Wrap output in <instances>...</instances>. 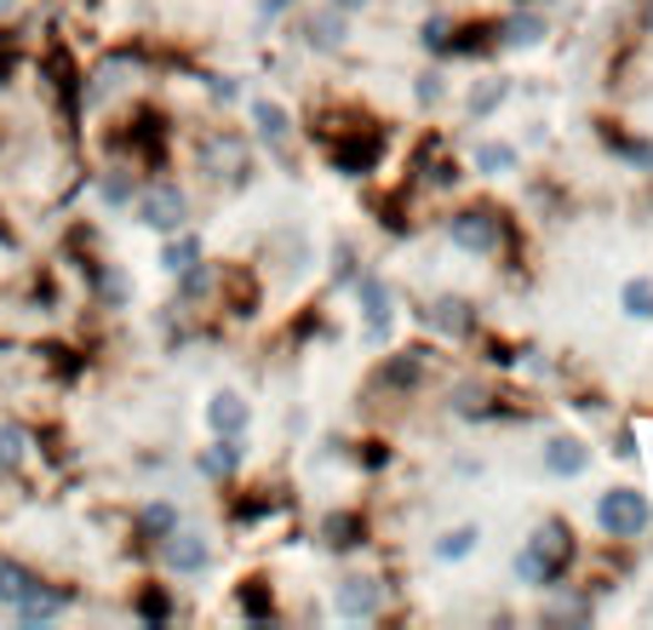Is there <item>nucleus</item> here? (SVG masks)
<instances>
[{
	"instance_id": "f257e3e1",
	"label": "nucleus",
	"mask_w": 653,
	"mask_h": 630,
	"mask_svg": "<svg viewBox=\"0 0 653 630\" xmlns=\"http://www.w3.org/2000/svg\"><path fill=\"white\" fill-rule=\"evenodd\" d=\"M568 539H573V534H568L562 521H544L539 534H533V545L516 556V574H522L528 585H550V579L568 568V550H573Z\"/></svg>"
},
{
	"instance_id": "f03ea898",
	"label": "nucleus",
	"mask_w": 653,
	"mask_h": 630,
	"mask_svg": "<svg viewBox=\"0 0 653 630\" xmlns=\"http://www.w3.org/2000/svg\"><path fill=\"white\" fill-rule=\"evenodd\" d=\"M596 521L608 527L613 539H636V534H647L653 510H647V499H642L636 487H613V493H602V505H596Z\"/></svg>"
},
{
	"instance_id": "7ed1b4c3",
	"label": "nucleus",
	"mask_w": 653,
	"mask_h": 630,
	"mask_svg": "<svg viewBox=\"0 0 653 630\" xmlns=\"http://www.w3.org/2000/svg\"><path fill=\"white\" fill-rule=\"evenodd\" d=\"M137 218H144L150 229H161V236H172V229H184V218H190V202L172 184H155L144 202H137Z\"/></svg>"
},
{
	"instance_id": "20e7f679",
	"label": "nucleus",
	"mask_w": 653,
	"mask_h": 630,
	"mask_svg": "<svg viewBox=\"0 0 653 630\" xmlns=\"http://www.w3.org/2000/svg\"><path fill=\"white\" fill-rule=\"evenodd\" d=\"M453 241H459L465 252H493V247H499L493 213H459V218H453Z\"/></svg>"
},
{
	"instance_id": "39448f33",
	"label": "nucleus",
	"mask_w": 653,
	"mask_h": 630,
	"mask_svg": "<svg viewBox=\"0 0 653 630\" xmlns=\"http://www.w3.org/2000/svg\"><path fill=\"white\" fill-rule=\"evenodd\" d=\"M166 561L178 574H201L206 568V545L195 534H178V527H172V534H166Z\"/></svg>"
},
{
	"instance_id": "423d86ee",
	"label": "nucleus",
	"mask_w": 653,
	"mask_h": 630,
	"mask_svg": "<svg viewBox=\"0 0 653 630\" xmlns=\"http://www.w3.org/2000/svg\"><path fill=\"white\" fill-rule=\"evenodd\" d=\"M378 608V585L373 579H344L338 585V613L344 619H367Z\"/></svg>"
},
{
	"instance_id": "0eeeda50",
	"label": "nucleus",
	"mask_w": 653,
	"mask_h": 630,
	"mask_svg": "<svg viewBox=\"0 0 653 630\" xmlns=\"http://www.w3.org/2000/svg\"><path fill=\"white\" fill-rule=\"evenodd\" d=\"M206 419H213L218 436H235V430L247 424V402H241V395H213V407H206Z\"/></svg>"
},
{
	"instance_id": "6e6552de",
	"label": "nucleus",
	"mask_w": 653,
	"mask_h": 630,
	"mask_svg": "<svg viewBox=\"0 0 653 630\" xmlns=\"http://www.w3.org/2000/svg\"><path fill=\"white\" fill-rule=\"evenodd\" d=\"M29 590H34V574H29V568H18V561H0V602L18 608Z\"/></svg>"
},
{
	"instance_id": "1a4fd4ad",
	"label": "nucleus",
	"mask_w": 653,
	"mask_h": 630,
	"mask_svg": "<svg viewBox=\"0 0 653 630\" xmlns=\"http://www.w3.org/2000/svg\"><path fill=\"white\" fill-rule=\"evenodd\" d=\"M58 608H63V596H58V590H41V585H34V590L23 596V602H18L23 624H47V619H52Z\"/></svg>"
},
{
	"instance_id": "9d476101",
	"label": "nucleus",
	"mask_w": 653,
	"mask_h": 630,
	"mask_svg": "<svg viewBox=\"0 0 653 630\" xmlns=\"http://www.w3.org/2000/svg\"><path fill=\"white\" fill-rule=\"evenodd\" d=\"M544 464H550L557 476H579V471H584V447L568 442V436H557V442H550V453H544Z\"/></svg>"
},
{
	"instance_id": "9b49d317",
	"label": "nucleus",
	"mask_w": 653,
	"mask_h": 630,
	"mask_svg": "<svg viewBox=\"0 0 653 630\" xmlns=\"http://www.w3.org/2000/svg\"><path fill=\"white\" fill-rule=\"evenodd\" d=\"M361 304H367V316H373V327H390V292L378 287L373 276L361 281Z\"/></svg>"
},
{
	"instance_id": "f8f14e48",
	"label": "nucleus",
	"mask_w": 653,
	"mask_h": 630,
	"mask_svg": "<svg viewBox=\"0 0 653 630\" xmlns=\"http://www.w3.org/2000/svg\"><path fill=\"white\" fill-rule=\"evenodd\" d=\"M235 458H241V447H235V436H229V442H218L213 453L201 458V471H206V476H229V471H235Z\"/></svg>"
},
{
	"instance_id": "ddd939ff",
	"label": "nucleus",
	"mask_w": 653,
	"mask_h": 630,
	"mask_svg": "<svg viewBox=\"0 0 653 630\" xmlns=\"http://www.w3.org/2000/svg\"><path fill=\"white\" fill-rule=\"evenodd\" d=\"M253 121H258V132H264V138H287V115L275 110V104H264V97L253 104Z\"/></svg>"
},
{
	"instance_id": "4468645a",
	"label": "nucleus",
	"mask_w": 653,
	"mask_h": 630,
	"mask_svg": "<svg viewBox=\"0 0 653 630\" xmlns=\"http://www.w3.org/2000/svg\"><path fill=\"white\" fill-rule=\"evenodd\" d=\"M195 258H201V241H190V236H184V241H172V247L161 252V264H166L172 276H178V270H190Z\"/></svg>"
},
{
	"instance_id": "2eb2a0df",
	"label": "nucleus",
	"mask_w": 653,
	"mask_h": 630,
	"mask_svg": "<svg viewBox=\"0 0 653 630\" xmlns=\"http://www.w3.org/2000/svg\"><path fill=\"white\" fill-rule=\"evenodd\" d=\"M137 521H144V534L166 539V534H172V527H178V510H172V505H150V510H144V516H137Z\"/></svg>"
},
{
	"instance_id": "dca6fc26",
	"label": "nucleus",
	"mask_w": 653,
	"mask_h": 630,
	"mask_svg": "<svg viewBox=\"0 0 653 630\" xmlns=\"http://www.w3.org/2000/svg\"><path fill=\"white\" fill-rule=\"evenodd\" d=\"M23 458V430L18 424H0V471H12Z\"/></svg>"
},
{
	"instance_id": "f3484780",
	"label": "nucleus",
	"mask_w": 653,
	"mask_h": 630,
	"mask_svg": "<svg viewBox=\"0 0 653 630\" xmlns=\"http://www.w3.org/2000/svg\"><path fill=\"white\" fill-rule=\"evenodd\" d=\"M470 545H476V527H459V534H447V539L436 545V556H441V561H459Z\"/></svg>"
},
{
	"instance_id": "a211bd4d",
	"label": "nucleus",
	"mask_w": 653,
	"mask_h": 630,
	"mask_svg": "<svg viewBox=\"0 0 653 630\" xmlns=\"http://www.w3.org/2000/svg\"><path fill=\"white\" fill-rule=\"evenodd\" d=\"M625 310H631V316H653V287H647V281H631V287H625Z\"/></svg>"
},
{
	"instance_id": "6ab92c4d",
	"label": "nucleus",
	"mask_w": 653,
	"mask_h": 630,
	"mask_svg": "<svg viewBox=\"0 0 653 630\" xmlns=\"http://www.w3.org/2000/svg\"><path fill=\"white\" fill-rule=\"evenodd\" d=\"M309 41H316V47H338L344 41V23L338 18H316V23H309Z\"/></svg>"
},
{
	"instance_id": "aec40b11",
	"label": "nucleus",
	"mask_w": 653,
	"mask_h": 630,
	"mask_svg": "<svg viewBox=\"0 0 653 630\" xmlns=\"http://www.w3.org/2000/svg\"><path fill=\"white\" fill-rule=\"evenodd\" d=\"M476 167L504 173V167H510V149H504V144H481V149H476Z\"/></svg>"
},
{
	"instance_id": "412c9836",
	"label": "nucleus",
	"mask_w": 653,
	"mask_h": 630,
	"mask_svg": "<svg viewBox=\"0 0 653 630\" xmlns=\"http://www.w3.org/2000/svg\"><path fill=\"white\" fill-rule=\"evenodd\" d=\"M539 35H544V23H539V18H516V23H510V41H522V47H533Z\"/></svg>"
},
{
	"instance_id": "4be33fe9",
	"label": "nucleus",
	"mask_w": 653,
	"mask_h": 630,
	"mask_svg": "<svg viewBox=\"0 0 653 630\" xmlns=\"http://www.w3.org/2000/svg\"><path fill=\"white\" fill-rule=\"evenodd\" d=\"M327 534H333L338 550H344V545H356V516H333V521H327Z\"/></svg>"
},
{
	"instance_id": "5701e85b",
	"label": "nucleus",
	"mask_w": 653,
	"mask_h": 630,
	"mask_svg": "<svg viewBox=\"0 0 653 630\" xmlns=\"http://www.w3.org/2000/svg\"><path fill=\"white\" fill-rule=\"evenodd\" d=\"M436 321L447 327V333H465V316H459V304L447 298V304H436Z\"/></svg>"
},
{
	"instance_id": "b1692460",
	"label": "nucleus",
	"mask_w": 653,
	"mask_h": 630,
	"mask_svg": "<svg viewBox=\"0 0 653 630\" xmlns=\"http://www.w3.org/2000/svg\"><path fill=\"white\" fill-rule=\"evenodd\" d=\"M126 195H132L126 178H103V202H126Z\"/></svg>"
},
{
	"instance_id": "393cba45",
	"label": "nucleus",
	"mask_w": 653,
	"mask_h": 630,
	"mask_svg": "<svg viewBox=\"0 0 653 630\" xmlns=\"http://www.w3.org/2000/svg\"><path fill=\"white\" fill-rule=\"evenodd\" d=\"M333 7H344V12H356V7H367V0H333Z\"/></svg>"
},
{
	"instance_id": "a878e982",
	"label": "nucleus",
	"mask_w": 653,
	"mask_h": 630,
	"mask_svg": "<svg viewBox=\"0 0 653 630\" xmlns=\"http://www.w3.org/2000/svg\"><path fill=\"white\" fill-rule=\"evenodd\" d=\"M287 7V0H264V12H282Z\"/></svg>"
},
{
	"instance_id": "bb28decb",
	"label": "nucleus",
	"mask_w": 653,
	"mask_h": 630,
	"mask_svg": "<svg viewBox=\"0 0 653 630\" xmlns=\"http://www.w3.org/2000/svg\"><path fill=\"white\" fill-rule=\"evenodd\" d=\"M0 7H12V0H0Z\"/></svg>"
}]
</instances>
